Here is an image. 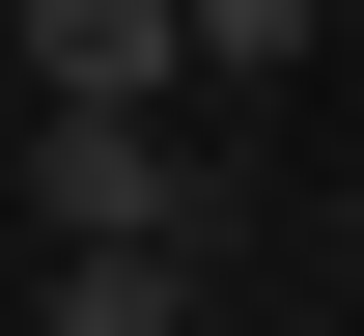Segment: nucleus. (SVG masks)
I'll use <instances>...</instances> for the list:
<instances>
[{"label":"nucleus","instance_id":"7ed1b4c3","mask_svg":"<svg viewBox=\"0 0 364 336\" xmlns=\"http://www.w3.org/2000/svg\"><path fill=\"white\" fill-rule=\"evenodd\" d=\"M28 336H252L225 252H28Z\"/></svg>","mask_w":364,"mask_h":336},{"label":"nucleus","instance_id":"39448f33","mask_svg":"<svg viewBox=\"0 0 364 336\" xmlns=\"http://www.w3.org/2000/svg\"><path fill=\"white\" fill-rule=\"evenodd\" d=\"M252 336H364V308H252Z\"/></svg>","mask_w":364,"mask_h":336},{"label":"nucleus","instance_id":"20e7f679","mask_svg":"<svg viewBox=\"0 0 364 336\" xmlns=\"http://www.w3.org/2000/svg\"><path fill=\"white\" fill-rule=\"evenodd\" d=\"M309 28H336V0H196V85H280Z\"/></svg>","mask_w":364,"mask_h":336},{"label":"nucleus","instance_id":"f257e3e1","mask_svg":"<svg viewBox=\"0 0 364 336\" xmlns=\"http://www.w3.org/2000/svg\"><path fill=\"white\" fill-rule=\"evenodd\" d=\"M252 196L196 112H28V252H225Z\"/></svg>","mask_w":364,"mask_h":336},{"label":"nucleus","instance_id":"f03ea898","mask_svg":"<svg viewBox=\"0 0 364 336\" xmlns=\"http://www.w3.org/2000/svg\"><path fill=\"white\" fill-rule=\"evenodd\" d=\"M28 112H196V0H0Z\"/></svg>","mask_w":364,"mask_h":336}]
</instances>
